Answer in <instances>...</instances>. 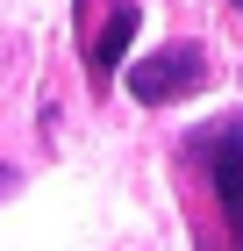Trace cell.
Wrapping results in <instances>:
<instances>
[{
    "label": "cell",
    "mask_w": 243,
    "mask_h": 251,
    "mask_svg": "<svg viewBox=\"0 0 243 251\" xmlns=\"http://www.w3.org/2000/svg\"><path fill=\"white\" fill-rule=\"evenodd\" d=\"M15 187H22V173H15V165H0V201H7Z\"/></svg>",
    "instance_id": "277c9868"
},
{
    "label": "cell",
    "mask_w": 243,
    "mask_h": 251,
    "mask_svg": "<svg viewBox=\"0 0 243 251\" xmlns=\"http://www.w3.org/2000/svg\"><path fill=\"white\" fill-rule=\"evenodd\" d=\"M136 22H143V7H129V0H108V22L86 36V79H93V94H108V79H114V65H122V50H129Z\"/></svg>",
    "instance_id": "3957f363"
},
{
    "label": "cell",
    "mask_w": 243,
    "mask_h": 251,
    "mask_svg": "<svg viewBox=\"0 0 243 251\" xmlns=\"http://www.w3.org/2000/svg\"><path fill=\"white\" fill-rule=\"evenodd\" d=\"M193 158H200V173H207V194L222 201L229 237L243 244V115L207 122V129L193 136Z\"/></svg>",
    "instance_id": "6da1fadb"
},
{
    "label": "cell",
    "mask_w": 243,
    "mask_h": 251,
    "mask_svg": "<svg viewBox=\"0 0 243 251\" xmlns=\"http://www.w3.org/2000/svg\"><path fill=\"white\" fill-rule=\"evenodd\" d=\"M207 86V50L200 43H165V50H150L143 65H129V94L143 108H165V100H186Z\"/></svg>",
    "instance_id": "7a4b0ae2"
}]
</instances>
